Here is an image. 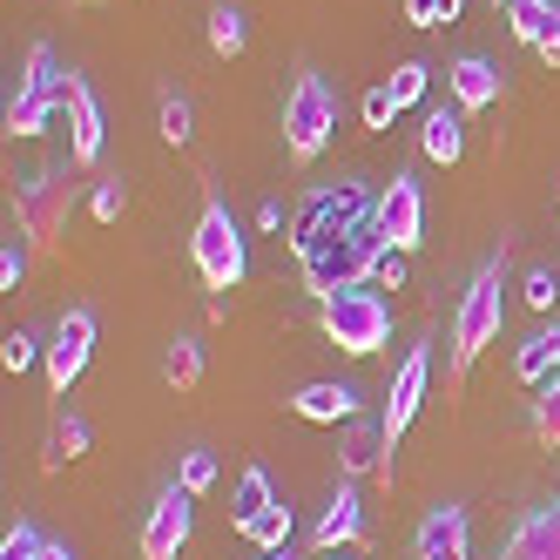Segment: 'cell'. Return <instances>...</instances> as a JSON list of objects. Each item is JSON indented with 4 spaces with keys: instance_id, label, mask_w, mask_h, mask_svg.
Wrapping results in <instances>:
<instances>
[{
    "instance_id": "24",
    "label": "cell",
    "mask_w": 560,
    "mask_h": 560,
    "mask_svg": "<svg viewBox=\"0 0 560 560\" xmlns=\"http://www.w3.org/2000/svg\"><path fill=\"white\" fill-rule=\"evenodd\" d=\"M553 27H560V0H513V34L527 48H540Z\"/></svg>"
},
{
    "instance_id": "29",
    "label": "cell",
    "mask_w": 560,
    "mask_h": 560,
    "mask_svg": "<svg viewBox=\"0 0 560 560\" xmlns=\"http://www.w3.org/2000/svg\"><path fill=\"white\" fill-rule=\"evenodd\" d=\"M534 439L560 453V378L540 385V398H534Z\"/></svg>"
},
{
    "instance_id": "19",
    "label": "cell",
    "mask_w": 560,
    "mask_h": 560,
    "mask_svg": "<svg viewBox=\"0 0 560 560\" xmlns=\"http://www.w3.org/2000/svg\"><path fill=\"white\" fill-rule=\"evenodd\" d=\"M419 149L432 155V163H459L466 155V108H425V122H419Z\"/></svg>"
},
{
    "instance_id": "8",
    "label": "cell",
    "mask_w": 560,
    "mask_h": 560,
    "mask_svg": "<svg viewBox=\"0 0 560 560\" xmlns=\"http://www.w3.org/2000/svg\"><path fill=\"white\" fill-rule=\"evenodd\" d=\"M189 527H196V493L189 487H163L142 520V560H176L189 547Z\"/></svg>"
},
{
    "instance_id": "31",
    "label": "cell",
    "mask_w": 560,
    "mask_h": 560,
    "mask_svg": "<svg viewBox=\"0 0 560 560\" xmlns=\"http://www.w3.org/2000/svg\"><path fill=\"white\" fill-rule=\"evenodd\" d=\"M425 82H432V68H425V61H406V68H392V82H385V89H392L398 108H412V102L425 95Z\"/></svg>"
},
{
    "instance_id": "17",
    "label": "cell",
    "mask_w": 560,
    "mask_h": 560,
    "mask_svg": "<svg viewBox=\"0 0 560 560\" xmlns=\"http://www.w3.org/2000/svg\"><path fill=\"white\" fill-rule=\"evenodd\" d=\"M500 560H560V506H534V513L506 534Z\"/></svg>"
},
{
    "instance_id": "5",
    "label": "cell",
    "mask_w": 560,
    "mask_h": 560,
    "mask_svg": "<svg viewBox=\"0 0 560 560\" xmlns=\"http://www.w3.org/2000/svg\"><path fill=\"white\" fill-rule=\"evenodd\" d=\"M325 338L338 345V351H351V358H372V351H385V338H392V304L378 298V291H338V298H325Z\"/></svg>"
},
{
    "instance_id": "33",
    "label": "cell",
    "mask_w": 560,
    "mask_h": 560,
    "mask_svg": "<svg viewBox=\"0 0 560 560\" xmlns=\"http://www.w3.org/2000/svg\"><path fill=\"white\" fill-rule=\"evenodd\" d=\"M89 210H95L102 223H115V217H122V210H129V189H122V176H102V183H95V196H89Z\"/></svg>"
},
{
    "instance_id": "44",
    "label": "cell",
    "mask_w": 560,
    "mask_h": 560,
    "mask_svg": "<svg viewBox=\"0 0 560 560\" xmlns=\"http://www.w3.org/2000/svg\"><path fill=\"white\" fill-rule=\"evenodd\" d=\"M493 8H513V0H493Z\"/></svg>"
},
{
    "instance_id": "36",
    "label": "cell",
    "mask_w": 560,
    "mask_h": 560,
    "mask_svg": "<svg viewBox=\"0 0 560 560\" xmlns=\"http://www.w3.org/2000/svg\"><path fill=\"white\" fill-rule=\"evenodd\" d=\"M0 560H42V534H34L27 520H14V534L0 540Z\"/></svg>"
},
{
    "instance_id": "41",
    "label": "cell",
    "mask_w": 560,
    "mask_h": 560,
    "mask_svg": "<svg viewBox=\"0 0 560 560\" xmlns=\"http://www.w3.org/2000/svg\"><path fill=\"white\" fill-rule=\"evenodd\" d=\"M257 223H264V230H291V223H284V203H264V210H257Z\"/></svg>"
},
{
    "instance_id": "22",
    "label": "cell",
    "mask_w": 560,
    "mask_h": 560,
    "mask_svg": "<svg viewBox=\"0 0 560 560\" xmlns=\"http://www.w3.org/2000/svg\"><path fill=\"white\" fill-rule=\"evenodd\" d=\"M55 115H68L61 95H34V89H21V95L8 102V136H42Z\"/></svg>"
},
{
    "instance_id": "18",
    "label": "cell",
    "mask_w": 560,
    "mask_h": 560,
    "mask_svg": "<svg viewBox=\"0 0 560 560\" xmlns=\"http://www.w3.org/2000/svg\"><path fill=\"white\" fill-rule=\"evenodd\" d=\"M446 89H453V102H459L466 115H479V108H493V102H500V68H493V61H479V55H466V61L446 68Z\"/></svg>"
},
{
    "instance_id": "1",
    "label": "cell",
    "mask_w": 560,
    "mask_h": 560,
    "mask_svg": "<svg viewBox=\"0 0 560 560\" xmlns=\"http://www.w3.org/2000/svg\"><path fill=\"white\" fill-rule=\"evenodd\" d=\"M378 250H385V236H378V217L351 223L345 236H331L325 250H311V257H304V284H311V298L325 304V298H338V291H358V284H372V264H378Z\"/></svg>"
},
{
    "instance_id": "23",
    "label": "cell",
    "mask_w": 560,
    "mask_h": 560,
    "mask_svg": "<svg viewBox=\"0 0 560 560\" xmlns=\"http://www.w3.org/2000/svg\"><path fill=\"white\" fill-rule=\"evenodd\" d=\"M270 506H277V493H270V472H264V466H250L244 479H236V500H230V520H236V534H244L257 513H270Z\"/></svg>"
},
{
    "instance_id": "11",
    "label": "cell",
    "mask_w": 560,
    "mask_h": 560,
    "mask_svg": "<svg viewBox=\"0 0 560 560\" xmlns=\"http://www.w3.org/2000/svg\"><path fill=\"white\" fill-rule=\"evenodd\" d=\"M425 385H432V351L419 345V351H406V365H398V378H392V392H385V432H392V446L406 439V425L419 419V406H425Z\"/></svg>"
},
{
    "instance_id": "30",
    "label": "cell",
    "mask_w": 560,
    "mask_h": 560,
    "mask_svg": "<svg viewBox=\"0 0 560 560\" xmlns=\"http://www.w3.org/2000/svg\"><path fill=\"white\" fill-rule=\"evenodd\" d=\"M189 136H196V108H189V95H176V89H170V95H163V142H170V149H183Z\"/></svg>"
},
{
    "instance_id": "34",
    "label": "cell",
    "mask_w": 560,
    "mask_h": 560,
    "mask_svg": "<svg viewBox=\"0 0 560 560\" xmlns=\"http://www.w3.org/2000/svg\"><path fill=\"white\" fill-rule=\"evenodd\" d=\"M406 21L412 27H446V21H459V0H406Z\"/></svg>"
},
{
    "instance_id": "35",
    "label": "cell",
    "mask_w": 560,
    "mask_h": 560,
    "mask_svg": "<svg viewBox=\"0 0 560 560\" xmlns=\"http://www.w3.org/2000/svg\"><path fill=\"white\" fill-rule=\"evenodd\" d=\"M520 298H527L534 311H553V298H560V284H553V270H547V264H534V270H527V284H520Z\"/></svg>"
},
{
    "instance_id": "45",
    "label": "cell",
    "mask_w": 560,
    "mask_h": 560,
    "mask_svg": "<svg viewBox=\"0 0 560 560\" xmlns=\"http://www.w3.org/2000/svg\"><path fill=\"white\" fill-rule=\"evenodd\" d=\"M325 560H338V553H325Z\"/></svg>"
},
{
    "instance_id": "2",
    "label": "cell",
    "mask_w": 560,
    "mask_h": 560,
    "mask_svg": "<svg viewBox=\"0 0 560 560\" xmlns=\"http://www.w3.org/2000/svg\"><path fill=\"white\" fill-rule=\"evenodd\" d=\"M189 257H196V277H203L210 291H236L250 270V250H244V230H236L230 203L210 196L203 217H196V236H189Z\"/></svg>"
},
{
    "instance_id": "39",
    "label": "cell",
    "mask_w": 560,
    "mask_h": 560,
    "mask_svg": "<svg viewBox=\"0 0 560 560\" xmlns=\"http://www.w3.org/2000/svg\"><path fill=\"white\" fill-rule=\"evenodd\" d=\"M392 115H398V102H392V89L378 82V89L365 95V129H392Z\"/></svg>"
},
{
    "instance_id": "10",
    "label": "cell",
    "mask_w": 560,
    "mask_h": 560,
    "mask_svg": "<svg viewBox=\"0 0 560 560\" xmlns=\"http://www.w3.org/2000/svg\"><path fill=\"white\" fill-rule=\"evenodd\" d=\"M372 217H378V236H385L392 250H412L419 236H425V196H419V183L412 176H392L385 196L372 203Z\"/></svg>"
},
{
    "instance_id": "14",
    "label": "cell",
    "mask_w": 560,
    "mask_h": 560,
    "mask_svg": "<svg viewBox=\"0 0 560 560\" xmlns=\"http://www.w3.org/2000/svg\"><path fill=\"white\" fill-rule=\"evenodd\" d=\"M338 466L345 472H358V479H392V432H385V419H351V432H345V446H338Z\"/></svg>"
},
{
    "instance_id": "4",
    "label": "cell",
    "mask_w": 560,
    "mask_h": 560,
    "mask_svg": "<svg viewBox=\"0 0 560 560\" xmlns=\"http://www.w3.org/2000/svg\"><path fill=\"white\" fill-rule=\"evenodd\" d=\"M372 210H365V189L358 183H325V189H311L304 203L291 210V250H298V264L311 257V250H325L331 236H345L351 223H365Z\"/></svg>"
},
{
    "instance_id": "27",
    "label": "cell",
    "mask_w": 560,
    "mask_h": 560,
    "mask_svg": "<svg viewBox=\"0 0 560 560\" xmlns=\"http://www.w3.org/2000/svg\"><path fill=\"white\" fill-rule=\"evenodd\" d=\"M21 89H34V95H61V89H68V74H61V61H55V48H48V42H34V48H27V74H21Z\"/></svg>"
},
{
    "instance_id": "28",
    "label": "cell",
    "mask_w": 560,
    "mask_h": 560,
    "mask_svg": "<svg viewBox=\"0 0 560 560\" xmlns=\"http://www.w3.org/2000/svg\"><path fill=\"white\" fill-rule=\"evenodd\" d=\"M244 540H250L257 553H277V547H291V506H284V500H277L270 513H257V520H250V527H244Z\"/></svg>"
},
{
    "instance_id": "21",
    "label": "cell",
    "mask_w": 560,
    "mask_h": 560,
    "mask_svg": "<svg viewBox=\"0 0 560 560\" xmlns=\"http://www.w3.org/2000/svg\"><path fill=\"white\" fill-rule=\"evenodd\" d=\"M82 453H89V419L61 412V419L48 425V439H42V472H61V466H74Z\"/></svg>"
},
{
    "instance_id": "9",
    "label": "cell",
    "mask_w": 560,
    "mask_h": 560,
    "mask_svg": "<svg viewBox=\"0 0 560 560\" xmlns=\"http://www.w3.org/2000/svg\"><path fill=\"white\" fill-rule=\"evenodd\" d=\"M89 351H95V311H61V325L42 351V365H48V385L68 392L74 378L89 372Z\"/></svg>"
},
{
    "instance_id": "42",
    "label": "cell",
    "mask_w": 560,
    "mask_h": 560,
    "mask_svg": "<svg viewBox=\"0 0 560 560\" xmlns=\"http://www.w3.org/2000/svg\"><path fill=\"white\" fill-rule=\"evenodd\" d=\"M42 560H74V547H61V540H42Z\"/></svg>"
},
{
    "instance_id": "40",
    "label": "cell",
    "mask_w": 560,
    "mask_h": 560,
    "mask_svg": "<svg viewBox=\"0 0 560 560\" xmlns=\"http://www.w3.org/2000/svg\"><path fill=\"white\" fill-rule=\"evenodd\" d=\"M21 277H27V250H21V244H8V250H0V291H14Z\"/></svg>"
},
{
    "instance_id": "32",
    "label": "cell",
    "mask_w": 560,
    "mask_h": 560,
    "mask_svg": "<svg viewBox=\"0 0 560 560\" xmlns=\"http://www.w3.org/2000/svg\"><path fill=\"white\" fill-rule=\"evenodd\" d=\"M176 487H189V493H210V487H217V453H203V446H196V453H183V479H176Z\"/></svg>"
},
{
    "instance_id": "26",
    "label": "cell",
    "mask_w": 560,
    "mask_h": 560,
    "mask_svg": "<svg viewBox=\"0 0 560 560\" xmlns=\"http://www.w3.org/2000/svg\"><path fill=\"white\" fill-rule=\"evenodd\" d=\"M163 378H170L176 392L203 385V345H196V338H176V345L163 351Z\"/></svg>"
},
{
    "instance_id": "15",
    "label": "cell",
    "mask_w": 560,
    "mask_h": 560,
    "mask_svg": "<svg viewBox=\"0 0 560 560\" xmlns=\"http://www.w3.org/2000/svg\"><path fill=\"white\" fill-rule=\"evenodd\" d=\"M291 412L311 419V425H351V419H358V385H338V378L298 385V392H291Z\"/></svg>"
},
{
    "instance_id": "7",
    "label": "cell",
    "mask_w": 560,
    "mask_h": 560,
    "mask_svg": "<svg viewBox=\"0 0 560 560\" xmlns=\"http://www.w3.org/2000/svg\"><path fill=\"white\" fill-rule=\"evenodd\" d=\"M68 210H74V176L68 170H34L21 189H14V223L34 250H55L61 230H68Z\"/></svg>"
},
{
    "instance_id": "43",
    "label": "cell",
    "mask_w": 560,
    "mask_h": 560,
    "mask_svg": "<svg viewBox=\"0 0 560 560\" xmlns=\"http://www.w3.org/2000/svg\"><path fill=\"white\" fill-rule=\"evenodd\" d=\"M264 560H291V547H277V553H264Z\"/></svg>"
},
{
    "instance_id": "3",
    "label": "cell",
    "mask_w": 560,
    "mask_h": 560,
    "mask_svg": "<svg viewBox=\"0 0 560 560\" xmlns=\"http://www.w3.org/2000/svg\"><path fill=\"white\" fill-rule=\"evenodd\" d=\"M500 317H506V298H500V257H493V264L472 270V284L453 311V378H466L472 358L500 338Z\"/></svg>"
},
{
    "instance_id": "25",
    "label": "cell",
    "mask_w": 560,
    "mask_h": 560,
    "mask_svg": "<svg viewBox=\"0 0 560 560\" xmlns=\"http://www.w3.org/2000/svg\"><path fill=\"white\" fill-rule=\"evenodd\" d=\"M244 42H250V21H244V8H210V48L230 61V55H244Z\"/></svg>"
},
{
    "instance_id": "6",
    "label": "cell",
    "mask_w": 560,
    "mask_h": 560,
    "mask_svg": "<svg viewBox=\"0 0 560 560\" xmlns=\"http://www.w3.org/2000/svg\"><path fill=\"white\" fill-rule=\"evenodd\" d=\"M331 129H338L331 82H325V74H298L291 95H284V149L298 155V163H317L325 142H331Z\"/></svg>"
},
{
    "instance_id": "20",
    "label": "cell",
    "mask_w": 560,
    "mask_h": 560,
    "mask_svg": "<svg viewBox=\"0 0 560 560\" xmlns=\"http://www.w3.org/2000/svg\"><path fill=\"white\" fill-rule=\"evenodd\" d=\"M513 378H520V385H534V392L560 378V325H540L527 345H520V358H513Z\"/></svg>"
},
{
    "instance_id": "13",
    "label": "cell",
    "mask_w": 560,
    "mask_h": 560,
    "mask_svg": "<svg viewBox=\"0 0 560 560\" xmlns=\"http://www.w3.org/2000/svg\"><path fill=\"white\" fill-rule=\"evenodd\" d=\"M466 553H472L466 506H432L412 534V560H466Z\"/></svg>"
},
{
    "instance_id": "38",
    "label": "cell",
    "mask_w": 560,
    "mask_h": 560,
    "mask_svg": "<svg viewBox=\"0 0 560 560\" xmlns=\"http://www.w3.org/2000/svg\"><path fill=\"white\" fill-rule=\"evenodd\" d=\"M0 365H8V372H27V365H34V338H27V331H8V338H0Z\"/></svg>"
},
{
    "instance_id": "12",
    "label": "cell",
    "mask_w": 560,
    "mask_h": 560,
    "mask_svg": "<svg viewBox=\"0 0 560 560\" xmlns=\"http://www.w3.org/2000/svg\"><path fill=\"white\" fill-rule=\"evenodd\" d=\"M61 102H68V155H74V170H89L102 155V102H95V89L82 74H68Z\"/></svg>"
},
{
    "instance_id": "37",
    "label": "cell",
    "mask_w": 560,
    "mask_h": 560,
    "mask_svg": "<svg viewBox=\"0 0 560 560\" xmlns=\"http://www.w3.org/2000/svg\"><path fill=\"white\" fill-rule=\"evenodd\" d=\"M372 284H378V291H398V284H406V250H392V244H385L378 264H372Z\"/></svg>"
},
{
    "instance_id": "16",
    "label": "cell",
    "mask_w": 560,
    "mask_h": 560,
    "mask_svg": "<svg viewBox=\"0 0 560 560\" xmlns=\"http://www.w3.org/2000/svg\"><path fill=\"white\" fill-rule=\"evenodd\" d=\"M358 534H365V500H358V487H338V493L325 500V513H317L311 540H317V553H338V547H351Z\"/></svg>"
}]
</instances>
